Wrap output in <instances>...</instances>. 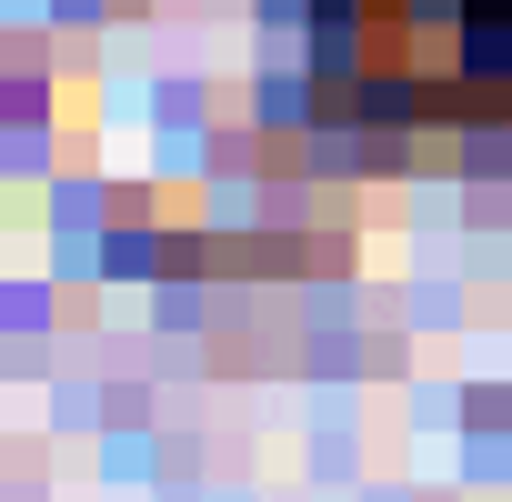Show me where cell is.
<instances>
[{
    "label": "cell",
    "instance_id": "obj_1",
    "mask_svg": "<svg viewBox=\"0 0 512 502\" xmlns=\"http://www.w3.org/2000/svg\"><path fill=\"white\" fill-rule=\"evenodd\" d=\"M312 81L392 131H512V0H312Z\"/></svg>",
    "mask_w": 512,
    "mask_h": 502
}]
</instances>
